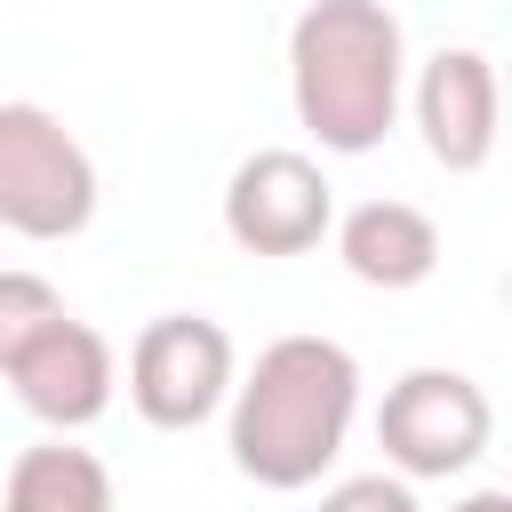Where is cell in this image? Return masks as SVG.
I'll list each match as a JSON object with an SVG mask.
<instances>
[{
  "instance_id": "cell-10",
  "label": "cell",
  "mask_w": 512,
  "mask_h": 512,
  "mask_svg": "<svg viewBox=\"0 0 512 512\" xmlns=\"http://www.w3.org/2000/svg\"><path fill=\"white\" fill-rule=\"evenodd\" d=\"M0 512H112V472L96 448H72L64 432L24 448L0 480Z\"/></svg>"
},
{
  "instance_id": "cell-9",
  "label": "cell",
  "mask_w": 512,
  "mask_h": 512,
  "mask_svg": "<svg viewBox=\"0 0 512 512\" xmlns=\"http://www.w3.org/2000/svg\"><path fill=\"white\" fill-rule=\"evenodd\" d=\"M328 232H336V256H344V272L360 288H384L392 296V288H416V280L440 272V224L416 200H360Z\"/></svg>"
},
{
  "instance_id": "cell-2",
  "label": "cell",
  "mask_w": 512,
  "mask_h": 512,
  "mask_svg": "<svg viewBox=\"0 0 512 512\" xmlns=\"http://www.w3.org/2000/svg\"><path fill=\"white\" fill-rule=\"evenodd\" d=\"M408 32L384 0H312L288 24V96L320 152H376L400 120Z\"/></svg>"
},
{
  "instance_id": "cell-13",
  "label": "cell",
  "mask_w": 512,
  "mask_h": 512,
  "mask_svg": "<svg viewBox=\"0 0 512 512\" xmlns=\"http://www.w3.org/2000/svg\"><path fill=\"white\" fill-rule=\"evenodd\" d=\"M448 512H512V496H504V488H472V496L448 504Z\"/></svg>"
},
{
  "instance_id": "cell-1",
  "label": "cell",
  "mask_w": 512,
  "mask_h": 512,
  "mask_svg": "<svg viewBox=\"0 0 512 512\" xmlns=\"http://www.w3.org/2000/svg\"><path fill=\"white\" fill-rule=\"evenodd\" d=\"M360 416V360L336 336H272L232 376V464L256 488H312Z\"/></svg>"
},
{
  "instance_id": "cell-8",
  "label": "cell",
  "mask_w": 512,
  "mask_h": 512,
  "mask_svg": "<svg viewBox=\"0 0 512 512\" xmlns=\"http://www.w3.org/2000/svg\"><path fill=\"white\" fill-rule=\"evenodd\" d=\"M8 384H16V400H24L48 432H80V424H96V416L112 408L120 368H112V344H104L88 320L64 312V320L8 368Z\"/></svg>"
},
{
  "instance_id": "cell-11",
  "label": "cell",
  "mask_w": 512,
  "mask_h": 512,
  "mask_svg": "<svg viewBox=\"0 0 512 512\" xmlns=\"http://www.w3.org/2000/svg\"><path fill=\"white\" fill-rule=\"evenodd\" d=\"M56 320H64V296H56L40 272H16V264H8V272H0V376H8Z\"/></svg>"
},
{
  "instance_id": "cell-6",
  "label": "cell",
  "mask_w": 512,
  "mask_h": 512,
  "mask_svg": "<svg viewBox=\"0 0 512 512\" xmlns=\"http://www.w3.org/2000/svg\"><path fill=\"white\" fill-rule=\"evenodd\" d=\"M328 224H336V192H328V176H320L312 152L264 144L224 184V232L248 256H304V248L328 240Z\"/></svg>"
},
{
  "instance_id": "cell-7",
  "label": "cell",
  "mask_w": 512,
  "mask_h": 512,
  "mask_svg": "<svg viewBox=\"0 0 512 512\" xmlns=\"http://www.w3.org/2000/svg\"><path fill=\"white\" fill-rule=\"evenodd\" d=\"M496 64L488 48H440L424 72H416V128H424V152L448 168V176H472L488 168L496 152Z\"/></svg>"
},
{
  "instance_id": "cell-5",
  "label": "cell",
  "mask_w": 512,
  "mask_h": 512,
  "mask_svg": "<svg viewBox=\"0 0 512 512\" xmlns=\"http://www.w3.org/2000/svg\"><path fill=\"white\" fill-rule=\"evenodd\" d=\"M232 376H240V352H232V336L208 312H160L128 344V400L160 432L208 424L232 400Z\"/></svg>"
},
{
  "instance_id": "cell-12",
  "label": "cell",
  "mask_w": 512,
  "mask_h": 512,
  "mask_svg": "<svg viewBox=\"0 0 512 512\" xmlns=\"http://www.w3.org/2000/svg\"><path fill=\"white\" fill-rule=\"evenodd\" d=\"M320 512H424V504L400 472H360V480H336L320 496Z\"/></svg>"
},
{
  "instance_id": "cell-3",
  "label": "cell",
  "mask_w": 512,
  "mask_h": 512,
  "mask_svg": "<svg viewBox=\"0 0 512 512\" xmlns=\"http://www.w3.org/2000/svg\"><path fill=\"white\" fill-rule=\"evenodd\" d=\"M96 216V160L48 104H0V232L72 240Z\"/></svg>"
},
{
  "instance_id": "cell-4",
  "label": "cell",
  "mask_w": 512,
  "mask_h": 512,
  "mask_svg": "<svg viewBox=\"0 0 512 512\" xmlns=\"http://www.w3.org/2000/svg\"><path fill=\"white\" fill-rule=\"evenodd\" d=\"M488 432H496V408L464 368H408L376 408V448L408 488L472 472L488 456Z\"/></svg>"
}]
</instances>
